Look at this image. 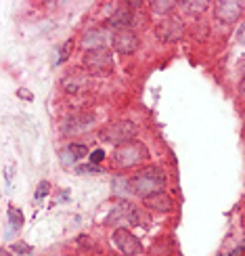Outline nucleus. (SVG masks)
I'll return each instance as SVG.
<instances>
[{"mask_svg": "<svg viewBox=\"0 0 245 256\" xmlns=\"http://www.w3.org/2000/svg\"><path fill=\"white\" fill-rule=\"evenodd\" d=\"M166 180L168 178H166V172L162 168L149 166V168L138 170L134 176H130V185H132V191L136 196L149 198V196L157 194V191H164Z\"/></svg>", "mask_w": 245, "mask_h": 256, "instance_id": "1", "label": "nucleus"}, {"mask_svg": "<svg viewBox=\"0 0 245 256\" xmlns=\"http://www.w3.org/2000/svg\"><path fill=\"white\" fill-rule=\"evenodd\" d=\"M147 160H149L147 147L138 141L120 145V147H115V152H113V166H118V168H134V166H141L143 162H147Z\"/></svg>", "mask_w": 245, "mask_h": 256, "instance_id": "2", "label": "nucleus"}, {"mask_svg": "<svg viewBox=\"0 0 245 256\" xmlns=\"http://www.w3.org/2000/svg\"><path fill=\"white\" fill-rule=\"evenodd\" d=\"M136 132H138L136 124H132L130 120H118V122H111V124H107L103 128L101 138L111 143V145H115V147H120V145L130 143L136 136Z\"/></svg>", "mask_w": 245, "mask_h": 256, "instance_id": "3", "label": "nucleus"}, {"mask_svg": "<svg viewBox=\"0 0 245 256\" xmlns=\"http://www.w3.org/2000/svg\"><path fill=\"white\" fill-rule=\"evenodd\" d=\"M82 66L88 74L92 76H107L113 70V57H111V50L107 48H94L88 50L86 55L82 57Z\"/></svg>", "mask_w": 245, "mask_h": 256, "instance_id": "4", "label": "nucleus"}, {"mask_svg": "<svg viewBox=\"0 0 245 256\" xmlns=\"http://www.w3.org/2000/svg\"><path fill=\"white\" fill-rule=\"evenodd\" d=\"M97 120H94V116L88 114V112H80V114H73V116H67L65 120L61 122V130L63 134H82V132H88L94 128Z\"/></svg>", "mask_w": 245, "mask_h": 256, "instance_id": "5", "label": "nucleus"}, {"mask_svg": "<svg viewBox=\"0 0 245 256\" xmlns=\"http://www.w3.org/2000/svg\"><path fill=\"white\" fill-rule=\"evenodd\" d=\"M113 244L118 246V250L124 256H138L143 252V244L136 236H132V231H128L124 227L113 231Z\"/></svg>", "mask_w": 245, "mask_h": 256, "instance_id": "6", "label": "nucleus"}, {"mask_svg": "<svg viewBox=\"0 0 245 256\" xmlns=\"http://www.w3.org/2000/svg\"><path fill=\"white\" fill-rule=\"evenodd\" d=\"M111 46H113V50H118L120 55H132V52H136L138 46H141V40H138V36L132 30H118V32H113V36H111Z\"/></svg>", "mask_w": 245, "mask_h": 256, "instance_id": "7", "label": "nucleus"}, {"mask_svg": "<svg viewBox=\"0 0 245 256\" xmlns=\"http://www.w3.org/2000/svg\"><path fill=\"white\" fill-rule=\"evenodd\" d=\"M185 34V26L174 17H166L155 26V36L162 42H176Z\"/></svg>", "mask_w": 245, "mask_h": 256, "instance_id": "8", "label": "nucleus"}, {"mask_svg": "<svg viewBox=\"0 0 245 256\" xmlns=\"http://www.w3.org/2000/svg\"><path fill=\"white\" fill-rule=\"evenodd\" d=\"M241 13H243V4L235 2V0H222V2H216L214 6V15L222 24H235L241 17Z\"/></svg>", "mask_w": 245, "mask_h": 256, "instance_id": "9", "label": "nucleus"}, {"mask_svg": "<svg viewBox=\"0 0 245 256\" xmlns=\"http://www.w3.org/2000/svg\"><path fill=\"white\" fill-rule=\"evenodd\" d=\"M107 26L115 28V32H118V30H130V26H132V10H130V2H126V4H118V8H115V13L107 19Z\"/></svg>", "mask_w": 245, "mask_h": 256, "instance_id": "10", "label": "nucleus"}, {"mask_svg": "<svg viewBox=\"0 0 245 256\" xmlns=\"http://www.w3.org/2000/svg\"><path fill=\"white\" fill-rule=\"evenodd\" d=\"M145 206L155 212H172L174 210V200L170 198L166 191H157V194L145 198Z\"/></svg>", "mask_w": 245, "mask_h": 256, "instance_id": "11", "label": "nucleus"}, {"mask_svg": "<svg viewBox=\"0 0 245 256\" xmlns=\"http://www.w3.org/2000/svg\"><path fill=\"white\" fill-rule=\"evenodd\" d=\"M61 86H63L65 92L76 94V92H82L84 88H86V78L78 76V74H69V76H65L61 80Z\"/></svg>", "mask_w": 245, "mask_h": 256, "instance_id": "12", "label": "nucleus"}, {"mask_svg": "<svg viewBox=\"0 0 245 256\" xmlns=\"http://www.w3.org/2000/svg\"><path fill=\"white\" fill-rule=\"evenodd\" d=\"M103 42H105V32L103 30H90L82 36V46L86 48V52L94 50V48H103Z\"/></svg>", "mask_w": 245, "mask_h": 256, "instance_id": "13", "label": "nucleus"}, {"mask_svg": "<svg viewBox=\"0 0 245 256\" xmlns=\"http://www.w3.org/2000/svg\"><path fill=\"white\" fill-rule=\"evenodd\" d=\"M113 191H115L118 196H122V198L134 194L132 185H130V178H126V176H115V178H113Z\"/></svg>", "mask_w": 245, "mask_h": 256, "instance_id": "14", "label": "nucleus"}, {"mask_svg": "<svg viewBox=\"0 0 245 256\" xmlns=\"http://www.w3.org/2000/svg\"><path fill=\"white\" fill-rule=\"evenodd\" d=\"M8 220H10V227H13L15 231H19L21 225H23V214H21V210L15 208V206H10L8 208Z\"/></svg>", "mask_w": 245, "mask_h": 256, "instance_id": "15", "label": "nucleus"}, {"mask_svg": "<svg viewBox=\"0 0 245 256\" xmlns=\"http://www.w3.org/2000/svg\"><path fill=\"white\" fill-rule=\"evenodd\" d=\"M67 152L76 158V160H82L84 156L88 154V149H86V145H82V143H69L67 145Z\"/></svg>", "mask_w": 245, "mask_h": 256, "instance_id": "16", "label": "nucleus"}, {"mask_svg": "<svg viewBox=\"0 0 245 256\" xmlns=\"http://www.w3.org/2000/svg\"><path fill=\"white\" fill-rule=\"evenodd\" d=\"M151 6L155 13H170V10H174L176 2H172V0H168V2H151Z\"/></svg>", "mask_w": 245, "mask_h": 256, "instance_id": "17", "label": "nucleus"}, {"mask_svg": "<svg viewBox=\"0 0 245 256\" xmlns=\"http://www.w3.org/2000/svg\"><path fill=\"white\" fill-rule=\"evenodd\" d=\"M180 6H183L187 13H201V10L208 6V2H183Z\"/></svg>", "mask_w": 245, "mask_h": 256, "instance_id": "18", "label": "nucleus"}, {"mask_svg": "<svg viewBox=\"0 0 245 256\" xmlns=\"http://www.w3.org/2000/svg\"><path fill=\"white\" fill-rule=\"evenodd\" d=\"M13 254H21V256H29L31 254V248L23 242H17L13 244Z\"/></svg>", "mask_w": 245, "mask_h": 256, "instance_id": "19", "label": "nucleus"}, {"mask_svg": "<svg viewBox=\"0 0 245 256\" xmlns=\"http://www.w3.org/2000/svg\"><path fill=\"white\" fill-rule=\"evenodd\" d=\"M71 48H73V40H67L65 42V46L61 48V55H59V59H57V63H63L69 55H71Z\"/></svg>", "mask_w": 245, "mask_h": 256, "instance_id": "20", "label": "nucleus"}, {"mask_svg": "<svg viewBox=\"0 0 245 256\" xmlns=\"http://www.w3.org/2000/svg\"><path fill=\"white\" fill-rule=\"evenodd\" d=\"M50 191V185H48V180H42V183L38 185V189H36V200H42L46 194Z\"/></svg>", "mask_w": 245, "mask_h": 256, "instance_id": "21", "label": "nucleus"}, {"mask_svg": "<svg viewBox=\"0 0 245 256\" xmlns=\"http://www.w3.org/2000/svg\"><path fill=\"white\" fill-rule=\"evenodd\" d=\"M61 162L63 164H65V166H71V164H76L78 162V160L76 158H73L69 152H67V149H63V152H61Z\"/></svg>", "mask_w": 245, "mask_h": 256, "instance_id": "22", "label": "nucleus"}, {"mask_svg": "<svg viewBox=\"0 0 245 256\" xmlns=\"http://www.w3.org/2000/svg\"><path fill=\"white\" fill-rule=\"evenodd\" d=\"M103 160H105V152H103V149H94V152L90 154V162L92 164H101Z\"/></svg>", "mask_w": 245, "mask_h": 256, "instance_id": "23", "label": "nucleus"}, {"mask_svg": "<svg viewBox=\"0 0 245 256\" xmlns=\"http://www.w3.org/2000/svg\"><path fill=\"white\" fill-rule=\"evenodd\" d=\"M17 97H19V99H25V101H31V99H34V94H29L25 88H19V90H17Z\"/></svg>", "mask_w": 245, "mask_h": 256, "instance_id": "24", "label": "nucleus"}, {"mask_svg": "<svg viewBox=\"0 0 245 256\" xmlns=\"http://www.w3.org/2000/svg\"><path fill=\"white\" fill-rule=\"evenodd\" d=\"M237 40L241 42V44L245 46V21H243V26L239 28V32H237Z\"/></svg>", "mask_w": 245, "mask_h": 256, "instance_id": "25", "label": "nucleus"}, {"mask_svg": "<svg viewBox=\"0 0 245 256\" xmlns=\"http://www.w3.org/2000/svg\"><path fill=\"white\" fill-rule=\"evenodd\" d=\"M80 172H101V168H97V166H80Z\"/></svg>", "mask_w": 245, "mask_h": 256, "instance_id": "26", "label": "nucleus"}, {"mask_svg": "<svg viewBox=\"0 0 245 256\" xmlns=\"http://www.w3.org/2000/svg\"><path fill=\"white\" fill-rule=\"evenodd\" d=\"M239 92H241V97L245 99V76H243V80H241V84H239Z\"/></svg>", "mask_w": 245, "mask_h": 256, "instance_id": "27", "label": "nucleus"}, {"mask_svg": "<svg viewBox=\"0 0 245 256\" xmlns=\"http://www.w3.org/2000/svg\"><path fill=\"white\" fill-rule=\"evenodd\" d=\"M243 218H245V214H243Z\"/></svg>", "mask_w": 245, "mask_h": 256, "instance_id": "28", "label": "nucleus"}]
</instances>
